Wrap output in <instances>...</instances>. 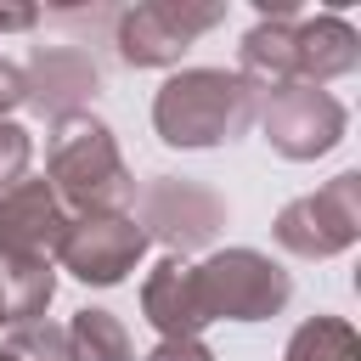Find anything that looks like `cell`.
<instances>
[{"label":"cell","mask_w":361,"mask_h":361,"mask_svg":"<svg viewBox=\"0 0 361 361\" xmlns=\"http://www.w3.org/2000/svg\"><path fill=\"white\" fill-rule=\"evenodd\" d=\"M45 175L68 214H130L135 203V175L124 169L113 130L90 113H68L51 124Z\"/></svg>","instance_id":"cell-1"},{"label":"cell","mask_w":361,"mask_h":361,"mask_svg":"<svg viewBox=\"0 0 361 361\" xmlns=\"http://www.w3.org/2000/svg\"><path fill=\"white\" fill-rule=\"evenodd\" d=\"M254 113H259V96L231 68H180L152 96V130L180 152L237 141L254 124Z\"/></svg>","instance_id":"cell-2"},{"label":"cell","mask_w":361,"mask_h":361,"mask_svg":"<svg viewBox=\"0 0 361 361\" xmlns=\"http://www.w3.org/2000/svg\"><path fill=\"white\" fill-rule=\"evenodd\" d=\"M192 282L209 322H271L293 299V276L259 248H220L192 265Z\"/></svg>","instance_id":"cell-3"},{"label":"cell","mask_w":361,"mask_h":361,"mask_svg":"<svg viewBox=\"0 0 361 361\" xmlns=\"http://www.w3.org/2000/svg\"><path fill=\"white\" fill-rule=\"evenodd\" d=\"M271 237H276L293 259H333V254H344V248L361 237V169H344V175H333L322 192L293 197V203L276 214Z\"/></svg>","instance_id":"cell-4"},{"label":"cell","mask_w":361,"mask_h":361,"mask_svg":"<svg viewBox=\"0 0 361 361\" xmlns=\"http://www.w3.org/2000/svg\"><path fill=\"white\" fill-rule=\"evenodd\" d=\"M259 130L271 141V152L293 158V164H310L322 152H333L350 130V113L333 90L322 85H282V90H265L259 102Z\"/></svg>","instance_id":"cell-5"},{"label":"cell","mask_w":361,"mask_h":361,"mask_svg":"<svg viewBox=\"0 0 361 361\" xmlns=\"http://www.w3.org/2000/svg\"><path fill=\"white\" fill-rule=\"evenodd\" d=\"M135 226L147 231V243L158 237L175 259L192 254V248H209L226 226V197L197 186V180H180V175H152L141 192H135Z\"/></svg>","instance_id":"cell-6"},{"label":"cell","mask_w":361,"mask_h":361,"mask_svg":"<svg viewBox=\"0 0 361 361\" xmlns=\"http://www.w3.org/2000/svg\"><path fill=\"white\" fill-rule=\"evenodd\" d=\"M220 23H226L220 0H209V6H197V0H147V6H130L118 17L113 45H118V62H130V68H169V62H180V51L197 34H209Z\"/></svg>","instance_id":"cell-7"},{"label":"cell","mask_w":361,"mask_h":361,"mask_svg":"<svg viewBox=\"0 0 361 361\" xmlns=\"http://www.w3.org/2000/svg\"><path fill=\"white\" fill-rule=\"evenodd\" d=\"M141 254H147V231L135 226V214H73L56 248L62 271H73L85 288L124 282L141 265Z\"/></svg>","instance_id":"cell-8"},{"label":"cell","mask_w":361,"mask_h":361,"mask_svg":"<svg viewBox=\"0 0 361 361\" xmlns=\"http://www.w3.org/2000/svg\"><path fill=\"white\" fill-rule=\"evenodd\" d=\"M68 209L51 192V180H17L0 192V265H51L62 237H68Z\"/></svg>","instance_id":"cell-9"},{"label":"cell","mask_w":361,"mask_h":361,"mask_svg":"<svg viewBox=\"0 0 361 361\" xmlns=\"http://www.w3.org/2000/svg\"><path fill=\"white\" fill-rule=\"evenodd\" d=\"M102 90V73L90 62V51L79 45H39L23 68V107H34L39 118H68L85 113V102Z\"/></svg>","instance_id":"cell-10"},{"label":"cell","mask_w":361,"mask_h":361,"mask_svg":"<svg viewBox=\"0 0 361 361\" xmlns=\"http://www.w3.org/2000/svg\"><path fill=\"white\" fill-rule=\"evenodd\" d=\"M293 68L299 85H327L361 68V34L338 17V11H316L293 23Z\"/></svg>","instance_id":"cell-11"},{"label":"cell","mask_w":361,"mask_h":361,"mask_svg":"<svg viewBox=\"0 0 361 361\" xmlns=\"http://www.w3.org/2000/svg\"><path fill=\"white\" fill-rule=\"evenodd\" d=\"M141 316H147L164 338H197V333L209 327V316H203V305H197V282H192V265H186V259L164 254V259L147 271V282H141Z\"/></svg>","instance_id":"cell-12"},{"label":"cell","mask_w":361,"mask_h":361,"mask_svg":"<svg viewBox=\"0 0 361 361\" xmlns=\"http://www.w3.org/2000/svg\"><path fill=\"white\" fill-rule=\"evenodd\" d=\"M62 333H68V350H73V361H135L124 322H118L113 310H102V305H85V310H73V322H68Z\"/></svg>","instance_id":"cell-13"},{"label":"cell","mask_w":361,"mask_h":361,"mask_svg":"<svg viewBox=\"0 0 361 361\" xmlns=\"http://www.w3.org/2000/svg\"><path fill=\"white\" fill-rule=\"evenodd\" d=\"M282 361H361V333L344 316H310L293 327Z\"/></svg>","instance_id":"cell-14"},{"label":"cell","mask_w":361,"mask_h":361,"mask_svg":"<svg viewBox=\"0 0 361 361\" xmlns=\"http://www.w3.org/2000/svg\"><path fill=\"white\" fill-rule=\"evenodd\" d=\"M6 288V322H39L45 305L56 299V265H0Z\"/></svg>","instance_id":"cell-15"},{"label":"cell","mask_w":361,"mask_h":361,"mask_svg":"<svg viewBox=\"0 0 361 361\" xmlns=\"http://www.w3.org/2000/svg\"><path fill=\"white\" fill-rule=\"evenodd\" d=\"M6 355L11 361H73V350H68V333L56 327V322H17L11 327V338H6Z\"/></svg>","instance_id":"cell-16"},{"label":"cell","mask_w":361,"mask_h":361,"mask_svg":"<svg viewBox=\"0 0 361 361\" xmlns=\"http://www.w3.org/2000/svg\"><path fill=\"white\" fill-rule=\"evenodd\" d=\"M28 158H34V135L11 118H0V192H11L23 175H28Z\"/></svg>","instance_id":"cell-17"},{"label":"cell","mask_w":361,"mask_h":361,"mask_svg":"<svg viewBox=\"0 0 361 361\" xmlns=\"http://www.w3.org/2000/svg\"><path fill=\"white\" fill-rule=\"evenodd\" d=\"M147 361H214V350L203 338H158L147 350Z\"/></svg>","instance_id":"cell-18"},{"label":"cell","mask_w":361,"mask_h":361,"mask_svg":"<svg viewBox=\"0 0 361 361\" xmlns=\"http://www.w3.org/2000/svg\"><path fill=\"white\" fill-rule=\"evenodd\" d=\"M11 107H23V68L0 56V118H6Z\"/></svg>","instance_id":"cell-19"},{"label":"cell","mask_w":361,"mask_h":361,"mask_svg":"<svg viewBox=\"0 0 361 361\" xmlns=\"http://www.w3.org/2000/svg\"><path fill=\"white\" fill-rule=\"evenodd\" d=\"M0 327H6V288H0Z\"/></svg>","instance_id":"cell-20"},{"label":"cell","mask_w":361,"mask_h":361,"mask_svg":"<svg viewBox=\"0 0 361 361\" xmlns=\"http://www.w3.org/2000/svg\"><path fill=\"white\" fill-rule=\"evenodd\" d=\"M0 361H11V355H6V350H0Z\"/></svg>","instance_id":"cell-21"}]
</instances>
